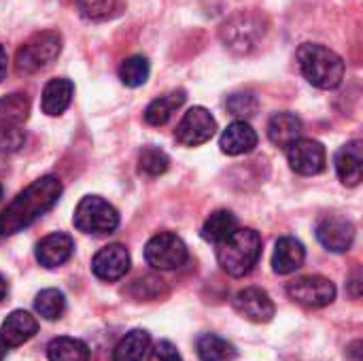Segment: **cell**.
Returning a JSON list of instances; mask_svg holds the SVG:
<instances>
[{
  "label": "cell",
  "mask_w": 363,
  "mask_h": 361,
  "mask_svg": "<svg viewBox=\"0 0 363 361\" xmlns=\"http://www.w3.org/2000/svg\"><path fill=\"white\" fill-rule=\"evenodd\" d=\"M62 196V181L57 177H40L19 191L13 202L0 213V236H13L38 217H43Z\"/></svg>",
  "instance_id": "1"
},
{
  "label": "cell",
  "mask_w": 363,
  "mask_h": 361,
  "mask_svg": "<svg viewBox=\"0 0 363 361\" xmlns=\"http://www.w3.org/2000/svg\"><path fill=\"white\" fill-rule=\"evenodd\" d=\"M296 57L304 79L319 89H336L345 79L342 57L325 45L304 43Z\"/></svg>",
  "instance_id": "2"
},
{
  "label": "cell",
  "mask_w": 363,
  "mask_h": 361,
  "mask_svg": "<svg viewBox=\"0 0 363 361\" xmlns=\"http://www.w3.org/2000/svg\"><path fill=\"white\" fill-rule=\"evenodd\" d=\"M262 257V236L251 228H238L232 236L217 245V262L230 277L249 274Z\"/></svg>",
  "instance_id": "3"
},
{
  "label": "cell",
  "mask_w": 363,
  "mask_h": 361,
  "mask_svg": "<svg viewBox=\"0 0 363 361\" xmlns=\"http://www.w3.org/2000/svg\"><path fill=\"white\" fill-rule=\"evenodd\" d=\"M62 51V36L53 30H45L26 40L15 57V70L19 74H36L49 68Z\"/></svg>",
  "instance_id": "4"
},
{
  "label": "cell",
  "mask_w": 363,
  "mask_h": 361,
  "mask_svg": "<svg viewBox=\"0 0 363 361\" xmlns=\"http://www.w3.org/2000/svg\"><path fill=\"white\" fill-rule=\"evenodd\" d=\"M74 228L83 234L104 236L119 228V213L100 196H85L74 209Z\"/></svg>",
  "instance_id": "5"
},
{
  "label": "cell",
  "mask_w": 363,
  "mask_h": 361,
  "mask_svg": "<svg viewBox=\"0 0 363 361\" xmlns=\"http://www.w3.org/2000/svg\"><path fill=\"white\" fill-rule=\"evenodd\" d=\"M187 245L172 232L155 234L145 247V260L155 270H177L187 262Z\"/></svg>",
  "instance_id": "6"
},
{
  "label": "cell",
  "mask_w": 363,
  "mask_h": 361,
  "mask_svg": "<svg viewBox=\"0 0 363 361\" xmlns=\"http://www.w3.org/2000/svg\"><path fill=\"white\" fill-rule=\"evenodd\" d=\"M287 294L294 302L306 309H323L336 300V285L319 274H308L291 281L287 285Z\"/></svg>",
  "instance_id": "7"
},
{
  "label": "cell",
  "mask_w": 363,
  "mask_h": 361,
  "mask_svg": "<svg viewBox=\"0 0 363 361\" xmlns=\"http://www.w3.org/2000/svg\"><path fill=\"white\" fill-rule=\"evenodd\" d=\"M217 132L215 117L204 106H191L179 121L174 136L185 147H198L208 143Z\"/></svg>",
  "instance_id": "8"
},
{
  "label": "cell",
  "mask_w": 363,
  "mask_h": 361,
  "mask_svg": "<svg viewBox=\"0 0 363 361\" xmlns=\"http://www.w3.org/2000/svg\"><path fill=\"white\" fill-rule=\"evenodd\" d=\"M287 160L294 172L302 177H313L325 170V147L313 138H298L294 145L287 147Z\"/></svg>",
  "instance_id": "9"
},
{
  "label": "cell",
  "mask_w": 363,
  "mask_h": 361,
  "mask_svg": "<svg viewBox=\"0 0 363 361\" xmlns=\"http://www.w3.org/2000/svg\"><path fill=\"white\" fill-rule=\"evenodd\" d=\"M130 253L123 245L115 243L108 245L104 249H100L94 260H91V272L100 279V281H119L128 274L130 270Z\"/></svg>",
  "instance_id": "10"
},
{
  "label": "cell",
  "mask_w": 363,
  "mask_h": 361,
  "mask_svg": "<svg viewBox=\"0 0 363 361\" xmlns=\"http://www.w3.org/2000/svg\"><path fill=\"white\" fill-rule=\"evenodd\" d=\"M234 309L253 323H268V321H272V317L277 313L274 302L259 287H247V289L238 291L234 296Z\"/></svg>",
  "instance_id": "11"
},
{
  "label": "cell",
  "mask_w": 363,
  "mask_h": 361,
  "mask_svg": "<svg viewBox=\"0 0 363 361\" xmlns=\"http://www.w3.org/2000/svg\"><path fill=\"white\" fill-rule=\"evenodd\" d=\"M317 240L332 253H345L353 247L355 226L345 217H325L317 226Z\"/></svg>",
  "instance_id": "12"
},
{
  "label": "cell",
  "mask_w": 363,
  "mask_h": 361,
  "mask_svg": "<svg viewBox=\"0 0 363 361\" xmlns=\"http://www.w3.org/2000/svg\"><path fill=\"white\" fill-rule=\"evenodd\" d=\"M74 251V243L68 234L55 232L45 236L38 245H36V262L43 268H60L62 264H66L70 260Z\"/></svg>",
  "instance_id": "13"
},
{
  "label": "cell",
  "mask_w": 363,
  "mask_h": 361,
  "mask_svg": "<svg viewBox=\"0 0 363 361\" xmlns=\"http://www.w3.org/2000/svg\"><path fill=\"white\" fill-rule=\"evenodd\" d=\"M38 332V321L26 311H13L0 326V338L9 349L21 347Z\"/></svg>",
  "instance_id": "14"
},
{
  "label": "cell",
  "mask_w": 363,
  "mask_h": 361,
  "mask_svg": "<svg viewBox=\"0 0 363 361\" xmlns=\"http://www.w3.org/2000/svg\"><path fill=\"white\" fill-rule=\"evenodd\" d=\"M219 147L228 155H245L257 147V134L247 121L236 119L234 123H230L223 130V134L219 138Z\"/></svg>",
  "instance_id": "15"
},
{
  "label": "cell",
  "mask_w": 363,
  "mask_h": 361,
  "mask_svg": "<svg viewBox=\"0 0 363 361\" xmlns=\"http://www.w3.org/2000/svg\"><path fill=\"white\" fill-rule=\"evenodd\" d=\"M336 172L349 187L359 185L363 174V147L359 140H351L336 153Z\"/></svg>",
  "instance_id": "16"
},
{
  "label": "cell",
  "mask_w": 363,
  "mask_h": 361,
  "mask_svg": "<svg viewBox=\"0 0 363 361\" xmlns=\"http://www.w3.org/2000/svg\"><path fill=\"white\" fill-rule=\"evenodd\" d=\"M72 96H74V83L70 79H64V77L51 79L43 89V98H40L43 113L49 117L62 115L70 106Z\"/></svg>",
  "instance_id": "17"
},
{
  "label": "cell",
  "mask_w": 363,
  "mask_h": 361,
  "mask_svg": "<svg viewBox=\"0 0 363 361\" xmlns=\"http://www.w3.org/2000/svg\"><path fill=\"white\" fill-rule=\"evenodd\" d=\"M306 260V249L300 240L291 238V236H283L279 238L277 247H274V255H272V268L277 274H291L298 268H302Z\"/></svg>",
  "instance_id": "18"
},
{
  "label": "cell",
  "mask_w": 363,
  "mask_h": 361,
  "mask_svg": "<svg viewBox=\"0 0 363 361\" xmlns=\"http://www.w3.org/2000/svg\"><path fill=\"white\" fill-rule=\"evenodd\" d=\"M302 136V119L296 113H277L268 123V138L274 147L287 149Z\"/></svg>",
  "instance_id": "19"
},
{
  "label": "cell",
  "mask_w": 363,
  "mask_h": 361,
  "mask_svg": "<svg viewBox=\"0 0 363 361\" xmlns=\"http://www.w3.org/2000/svg\"><path fill=\"white\" fill-rule=\"evenodd\" d=\"M185 102V91L177 89V91H168L160 98H155L147 109H145V121L149 126H164L170 121V117L177 113V109H181Z\"/></svg>",
  "instance_id": "20"
},
{
  "label": "cell",
  "mask_w": 363,
  "mask_h": 361,
  "mask_svg": "<svg viewBox=\"0 0 363 361\" xmlns=\"http://www.w3.org/2000/svg\"><path fill=\"white\" fill-rule=\"evenodd\" d=\"M151 345V336L145 330L128 332L115 347L113 361H143Z\"/></svg>",
  "instance_id": "21"
},
{
  "label": "cell",
  "mask_w": 363,
  "mask_h": 361,
  "mask_svg": "<svg viewBox=\"0 0 363 361\" xmlns=\"http://www.w3.org/2000/svg\"><path fill=\"white\" fill-rule=\"evenodd\" d=\"M30 115V100L26 94H9L0 98V130L21 128Z\"/></svg>",
  "instance_id": "22"
},
{
  "label": "cell",
  "mask_w": 363,
  "mask_h": 361,
  "mask_svg": "<svg viewBox=\"0 0 363 361\" xmlns=\"http://www.w3.org/2000/svg\"><path fill=\"white\" fill-rule=\"evenodd\" d=\"M238 230V219L230 211H215L202 226V238L206 243H223L228 236H232Z\"/></svg>",
  "instance_id": "23"
},
{
  "label": "cell",
  "mask_w": 363,
  "mask_h": 361,
  "mask_svg": "<svg viewBox=\"0 0 363 361\" xmlns=\"http://www.w3.org/2000/svg\"><path fill=\"white\" fill-rule=\"evenodd\" d=\"M47 360L49 361H89V347L70 336L53 338L47 347Z\"/></svg>",
  "instance_id": "24"
},
{
  "label": "cell",
  "mask_w": 363,
  "mask_h": 361,
  "mask_svg": "<svg viewBox=\"0 0 363 361\" xmlns=\"http://www.w3.org/2000/svg\"><path fill=\"white\" fill-rule=\"evenodd\" d=\"M198 357L202 361H230L236 357V349L232 343L217 334H204L198 338Z\"/></svg>",
  "instance_id": "25"
},
{
  "label": "cell",
  "mask_w": 363,
  "mask_h": 361,
  "mask_svg": "<svg viewBox=\"0 0 363 361\" xmlns=\"http://www.w3.org/2000/svg\"><path fill=\"white\" fill-rule=\"evenodd\" d=\"M149 74H151V66H149V60L145 55H132V57L123 60L119 66V79L125 87L145 85Z\"/></svg>",
  "instance_id": "26"
},
{
  "label": "cell",
  "mask_w": 363,
  "mask_h": 361,
  "mask_svg": "<svg viewBox=\"0 0 363 361\" xmlns=\"http://www.w3.org/2000/svg\"><path fill=\"white\" fill-rule=\"evenodd\" d=\"M34 309L43 319L55 321L66 311V298L60 289H43L34 300Z\"/></svg>",
  "instance_id": "27"
},
{
  "label": "cell",
  "mask_w": 363,
  "mask_h": 361,
  "mask_svg": "<svg viewBox=\"0 0 363 361\" xmlns=\"http://www.w3.org/2000/svg\"><path fill=\"white\" fill-rule=\"evenodd\" d=\"M170 166V157L157 149V147H145L138 155V168L140 172L149 174V177H160L168 170Z\"/></svg>",
  "instance_id": "28"
},
{
  "label": "cell",
  "mask_w": 363,
  "mask_h": 361,
  "mask_svg": "<svg viewBox=\"0 0 363 361\" xmlns=\"http://www.w3.org/2000/svg\"><path fill=\"white\" fill-rule=\"evenodd\" d=\"M228 111L238 117V121H247L249 117H253L259 109V102L253 94L249 91H238V94H232L225 102Z\"/></svg>",
  "instance_id": "29"
},
{
  "label": "cell",
  "mask_w": 363,
  "mask_h": 361,
  "mask_svg": "<svg viewBox=\"0 0 363 361\" xmlns=\"http://www.w3.org/2000/svg\"><path fill=\"white\" fill-rule=\"evenodd\" d=\"M77 6L87 19H104L113 13L115 0H77Z\"/></svg>",
  "instance_id": "30"
},
{
  "label": "cell",
  "mask_w": 363,
  "mask_h": 361,
  "mask_svg": "<svg viewBox=\"0 0 363 361\" xmlns=\"http://www.w3.org/2000/svg\"><path fill=\"white\" fill-rule=\"evenodd\" d=\"M26 134L21 128H4L0 130V151L2 153H13L19 147H23Z\"/></svg>",
  "instance_id": "31"
},
{
  "label": "cell",
  "mask_w": 363,
  "mask_h": 361,
  "mask_svg": "<svg viewBox=\"0 0 363 361\" xmlns=\"http://www.w3.org/2000/svg\"><path fill=\"white\" fill-rule=\"evenodd\" d=\"M149 361H183L181 353L177 351V347L168 340H160L153 351L149 353Z\"/></svg>",
  "instance_id": "32"
},
{
  "label": "cell",
  "mask_w": 363,
  "mask_h": 361,
  "mask_svg": "<svg viewBox=\"0 0 363 361\" xmlns=\"http://www.w3.org/2000/svg\"><path fill=\"white\" fill-rule=\"evenodd\" d=\"M6 64H9V57H6L4 47L0 45V81H2V79H4V74H6Z\"/></svg>",
  "instance_id": "33"
},
{
  "label": "cell",
  "mask_w": 363,
  "mask_h": 361,
  "mask_svg": "<svg viewBox=\"0 0 363 361\" xmlns=\"http://www.w3.org/2000/svg\"><path fill=\"white\" fill-rule=\"evenodd\" d=\"M6 294H9V283H6V279L0 274V302L6 298Z\"/></svg>",
  "instance_id": "34"
},
{
  "label": "cell",
  "mask_w": 363,
  "mask_h": 361,
  "mask_svg": "<svg viewBox=\"0 0 363 361\" xmlns=\"http://www.w3.org/2000/svg\"><path fill=\"white\" fill-rule=\"evenodd\" d=\"M6 349H9V347H6V345L2 343V338H0V361H4V357H6Z\"/></svg>",
  "instance_id": "35"
},
{
  "label": "cell",
  "mask_w": 363,
  "mask_h": 361,
  "mask_svg": "<svg viewBox=\"0 0 363 361\" xmlns=\"http://www.w3.org/2000/svg\"><path fill=\"white\" fill-rule=\"evenodd\" d=\"M0 198H2V185H0Z\"/></svg>",
  "instance_id": "36"
}]
</instances>
